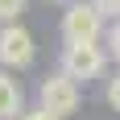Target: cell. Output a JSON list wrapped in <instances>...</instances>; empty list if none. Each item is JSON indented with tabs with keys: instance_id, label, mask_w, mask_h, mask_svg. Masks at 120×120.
<instances>
[{
	"instance_id": "8",
	"label": "cell",
	"mask_w": 120,
	"mask_h": 120,
	"mask_svg": "<svg viewBox=\"0 0 120 120\" xmlns=\"http://www.w3.org/2000/svg\"><path fill=\"white\" fill-rule=\"evenodd\" d=\"M108 104L120 112V71H116V79H108Z\"/></svg>"
},
{
	"instance_id": "11",
	"label": "cell",
	"mask_w": 120,
	"mask_h": 120,
	"mask_svg": "<svg viewBox=\"0 0 120 120\" xmlns=\"http://www.w3.org/2000/svg\"><path fill=\"white\" fill-rule=\"evenodd\" d=\"M54 4H71V0H54Z\"/></svg>"
},
{
	"instance_id": "7",
	"label": "cell",
	"mask_w": 120,
	"mask_h": 120,
	"mask_svg": "<svg viewBox=\"0 0 120 120\" xmlns=\"http://www.w3.org/2000/svg\"><path fill=\"white\" fill-rule=\"evenodd\" d=\"M108 54H112V58L120 62V21L112 25V33H108Z\"/></svg>"
},
{
	"instance_id": "2",
	"label": "cell",
	"mask_w": 120,
	"mask_h": 120,
	"mask_svg": "<svg viewBox=\"0 0 120 120\" xmlns=\"http://www.w3.org/2000/svg\"><path fill=\"white\" fill-rule=\"evenodd\" d=\"M99 29H104V12L99 4H71L62 12V37L66 41H99Z\"/></svg>"
},
{
	"instance_id": "5",
	"label": "cell",
	"mask_w": 120,
	"mask_h": 120,
	"mask_svg": "<svg viewBox=\"0 0 120 120\" xmlns=\"http://www.w3.org/2000/svg\"><path fill=\"white\" fill-rule=\"evenodd\" d=\"M17 112H21V87L0 71V120H17Z\"/></svg>"
},
{
	"instance_id": "9",
	"label": "cell",
	"mask_w": 120,
	"mask_h": 120,
	"mask_svg": "<svg viewBox=\"0 0 120 120\" xmlns=\"http://www.w3.org/2000/svg\"><path fill=\"white\" fill-rule=\"evenodd\" d=\"M21 120H62L58 112H50V108H37V112H25Z\"/></svg>"
},
{
	"instance_id": "10",
	"label": "cell",
	"mask_w": 120,
	"mask_h": 120,
	"mask_svg": "<svg viewBox=\"0 0 120 120\" xmlns=\"http://www.w3.org/2000/svg\"><path fill=\"white\" fill-rule=\"evenodd\" d=\"M95 4H99L104 17H116V12H120V0H95Z\"/></svg>"
},
{
	"instance_id": "4",
	"label": "cell",
	"mask_w": 120,
	"mask_h": 120,
	"mask_svg": "<svg viewBox=\"0 0 120 120\" xmlns=\"http://www.w3.org/2000/svg\"><path fill=\"white\" fill-rule=\"evenodd\" d=\"M0 62L4 66H17V71H25L33 62V33L21 29L17 21H8L0 29Z\"/></svg>"
},
{
	"instance_id": "3",
	"label": "cell",
	"mask_w": 120,
	"mask_h": 120,
	"mask_svg": "<svg viewBox=\"0 0 120 120\" xmlns=\"http://www.w3.org/2000/svg\"><path fill=\"white\" fill-rule=\"evenodd\" d=\"M41 108L58 112V116H75L79 112V79H71V75H50V79H41Z\"/></svg>"
},
{
	"instance_id": "1",
	"label": "cell",
	"mask_w": 120,
	"mask_h": 120,
	"mask_svg": "<svg viewBox=\"0 0 120 120\" xmlns=\"http://www.w3.org/2000/svg\"><path fill=\"white\" fill-rule=\"evenodd\" d=\"M104 66H108V54L95 46V41H66V50H62V71L71 75V79H99L104 75Z\"/></svg>"
},
{
	"instance_id": "6",
	"label": "cell",
	"mask_w": 120,
	"mask_h": 120,
	"mask_svg": "<svg viewBox=\"0 0 120 120\" xmlns=\"http://www.w3.org/2000/svg\"><path fill=\"white\" fill-rule=\"evenodd\" d=\"M25 4H29V0H0V25L17 21V17L25 12Z\"/></svg>"
}]
</instances>
